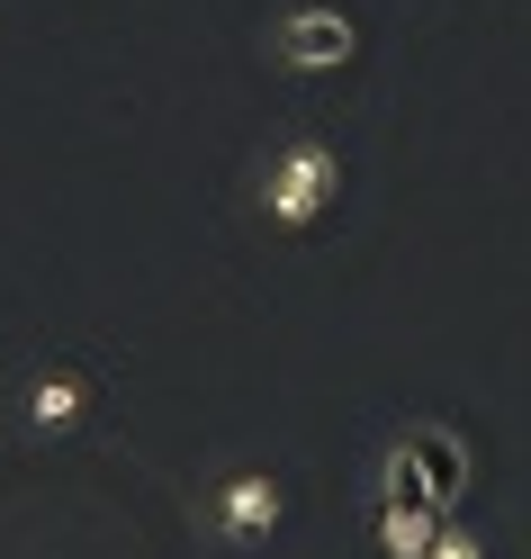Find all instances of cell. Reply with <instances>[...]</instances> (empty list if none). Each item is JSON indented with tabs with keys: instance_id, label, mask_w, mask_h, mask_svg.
I'll use <instances>...</instances> for the list:
<instances>
[{
	"instance_id": "obj_5",
	"label": "cell",
	"mask_w": 531,
	"mask_h": 559,
	"mask_svg": "<svg viewBox=\"0 0 531 559\" xmlns=\"http://www.w3.org/2000/svg\"><path fill=\"white\" fill-rule=\"evenodd\" d=\"M433 533H442V514H433V506H397V497H378V550H387V559H423V550H433Z\"/></svg>"
},
{
	"instance_id": "obj_4",
	"label": "cell",
	"mask_w": 531,
	"mask_h": 559,
	"mask_svg": "<svg viewBox=\"0 0 531 559\" xmlns=\"http://www.w3.org/2000/svg\"><path fill=\"white\" fill-rule=\"evenodd\" d=\"M82 415H90V379L82 370H37L27 379V425L37 433H73Z\"/></svg>"
},
{
	"instance_id": "obj_1",
	"label": "cell",
	"mask_w": 531,
	"mask_h": 559,
	"mask_svg": "<svg viewBox=\"0 0 531 559\" xmlns=\"http://www.w3.org/2000/svg\"><path fill=\"white\" fill-rule=\"evenodd\" d=\"M342 199V154L325 145V135H279L270 163H262V207L279 235H306L325 207Z\"/></svg>"
},
{
	"instance_id": "obj_6",
	"label": "cell",
	"mask_w": 531,
	"mask_h": 559,
	"mask_svg": "<svg viewBox=\"0 0 531 559\" xmlns=\"http://www.w3.org/2000/svg\"><path fill=\"white\" fill-rule=\"evenodd\" d=\"M423 559H486V550H478V533H459V523H442V533H433V550H423Z\"/></svg>"
},
{
	"instance_id": "obj_2",
	"label": "cell",
	"mask_w": 531,
	"mask_h": 559,
	"mask_svg": "<svg viewBox=\"0 0 531 559\" xmlns=\"http://www.w3.org/2000/svg\"><path fill=\"white\" fill-rule=\"evenodd\" d=\"M351 55H361V27L334 0H298V10L270 19V63L279 73H342Z\"/></svg>"
},
{
	"instance_id": "obj_3",
	"label": "cell",
	"mask_w": 531,
	"mask_h": 559,
	"mask_svg": "<svg viewBox=\"0 0 531 559\" xmlns=\"http://www.w3.org/2000/svg\"><path fill=\"white\" fill-rule=\"evenodd\" d=\"M217 542H270L279 533V514H289V497H279V478H262V469H234V478H217Z\"/></svg>"
}]
</instances>
